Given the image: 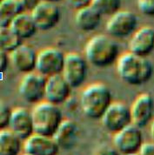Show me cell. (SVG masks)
<instances>
[{
	"instance_id": "cell-34",
	"label": "cell",
	"mask_w": 154,
	"mask_h": 155,
	"mask_svg": "<svg viewBox=\"0 0 154 155\" xmlns=\"http://www.w3.org/2000/svg\"><path fill=\"white\" fill-rule=\"evenodd\" d=\"M21 155H31V154H29V153H22Z\"/></svg>"
},
{
	"instance_id": "cell-14",
	"label": "cell",
	"mask_w": 154,
	"mask_h": 155,
	"mask_svg": "<svg viewBox=\"0 0 154 155\" xmlns=\"http://www.w3.org/2000/svg\"><path fill=\"white\" fill-rule=\"evenodd\" d=\"M72 90L62 74L47 78L44 100L60 106L69 100Z\"/></svg>"
},
{
	"instance_id": "cell-5",
	"label": "cell",
	"mask_w": 154,
	"mask_h": 155,
	"mask_svg": "<svg viewBox=\"0 0 154 155\" xmlns=\"http://www.w3.org/2000/svg\"><path fill=\"white\" fill-rule=\"evenodd\" d=\"M47 78L37 71L24 74L20 79L18 92L22 100L35 106L45 99V87Z\"/></svg>"
},
{
	"instance_id": "cell-16",
	"label": "cell",
	"mask_w": 154,
	"mask_h": 155,
	"mask_svg": "<svg viewBox=\"0 0 154 155\" xmlns=\"http://www.w3.org/2000/svg\"><path fill=\"white\" fill-rule=\"evenodd\" d=\"M25 141L35 134L32 113L26 107H16L12 111L9 128Z\"/></svg>"
},
{
	"instance_id": "cell-35",
	"label": "cell",
	"mask_w": 154,
	"mask_h": 155,
	"mask_svg": "<svg viewBox=\"0 0 154 155\" xmlns=\"http://www.w3.org/2000/svg\"><path fill=\"white\" fill-rule=\"evenodd\" d=\"M130 155H140V153H134V154H130Z\"/></svg>"
},
{
	"instance_id": "cell-20",
	"label": "cell",
	"mask_w": 154,
	"mask_h": 155,
	"mask_svg": "<svg viewBox=\"0 0 154 155\" xmlns=\"http://www.w3.org/2000/svg\"><path fill=\"white\" fill-rule=\"evenodd\" d=\"M22 40L31 38L36 35L38 29L31 12H24L18 15L9 26Z\"/></svg>"
},
{
	"instance_id": "cell-32",
	"label": "cell",
	"mask_w": 154,
	"mask_h": 155,
	"mask_svg": "<svg viewBox=\"0 0 154 155\" xmlns=\"http://www.w3.org/2000/svg\"><path fill=\"white\" fill-rule=\"evenodd\" d=\"M150 135L152 138V141L154 142V119L150 124Z\"/></svg>"
},
{
	"instance_id": "cell-31",
	"label": "cell",
	"mask_w": 154,
	"mask_h": 155,
	"mask_svg": "<svg viewBox=\"0 0 154 155\" xmlns=\"http://www.w3.org/2000/svg\"><path fill=\"white\" fill-rule=\"evenodd\" d=\"M140 155H154V142H145L139 152Z\"/></svg>"
},
{
	"instance_id": "cell-10",
	"label": "cell",
	"mask_w": 154,
	"mask_h": 155,
	"mask_svg": "<svg viewBox=\"0 0 154 155\" xmlns=\"http://www.w3.org/2000/svg\"><path fill=\"white\" fill-rule=\"evenodd\" d=\"M66 54L57 47H46L38 53L36 71L45 78L62 74Z\"/></svg>"
},
{
	"instance_id": "cell-17",
	"label": "cell",
	"mask_w": 154,
	"mask_h": 155,
	"mask_svg": "<svg viewBox=\"0 0 154 155\" xmlns=\"http://www.w3.org/2000/svg\"><path fill=\"white\" fill-rule=\"evenodd\" d=\"M60 147L51 136L34 134L24 141V153L31 155H57Z\"/></svg>"
},
{
	"instance_id": "cell-30",
	"label": "cell",
	"mask_w": 154,
	"mask_h": 155,
	"mask_svg": "<svg viewBox=\"0 0 154 155\" xmlns=\"http://www.w3.org/2000/svg\"><path fill=\"white\" fill-rule=\"evenodd\" d=\"M95 155H119V153L113 146H105L104 147L99 148Z\"/></svg>"
},
{
	"instance_id": "cell-13",
	"label": "cell",
	"mask_w": 154,
	"mask_h": 155,
	"mask_svg": "<svg viewBox=\"0 0 154 155\" xmlns=\"http://www.w3.org/2000/svg\"><path fill=\"white\" fill-rule=\"evenodd\" d=\"M38 53V51H37L34 47L23 43L9 54L11 65L23 75L35 71Z\"/></svg>"
},
{
	"instance_id": "cell-18",
	"label": "cell",
	"mask_w": 154,
	"mask_h": 155,
	"mask_svg": "<svg viewBox=\"0 0 154 155\" xmlns=\"http://www.w3.org/2000/svg\"><path fill=\"white\" fill-rule=\"evenodd\" d=\"M79 135L80 128L77 123L69 119H64L53 138L60 149L70 150L76 146Z\"/></svg>"
},
{
	"instance_id": "cell-23",
	"label": "cell",
	"mask_w": 154,
	"mask_h": 155,
	"mask_svg": "<svg viewBox=\"0 0 154 155\" xmlns=\"http://www.w3.org/2000/svg\"><path fill=\"white\" fill-rule=\"evenodd\" d=\"M24 41L10 27H0V49L1 51L11 53Z\"/></svg>"
},
{
	"instance_id": "cell-28",
	"label": "cell",
	"mask_w": 154,
	"mask_h": 155,
	"mask_svg": "<svg viewBox=\"0 0 154 155\" xmlns=\"http://www.w3.org/2000/svg\"><path fill=\"white\" fill-rule=\"evenodd\" d=\"M25 12H31L41 2L42 0H19Z\"/></svg>"
},
{
	"instance_id": "cell-21",
	"label": "cell",
	"mask_w": 154,
	"mask_h": 155,
	"mask_svg": "<svg viewBox=\"0 0 154 155\" xmlns=\"http://www.w3.org/2000/svg\"><path fill=\"white\" fill-rule=\"evenodd\" d=\"M24 140L10 129L0 131V155H21Z\"/></svg>"
},
{
	"instance_id": "cell-15",
	"label": "cell",
	"mask_w": 154,
	"mask_h": 155,
	"mask_svg": "<svg viewBox=\"0 0 154 155\" xmlns=\"http://www.w3.org/2000/svg\"><path fill=\"white\" fill-rule=\"evenodd\" d=\"M129 51L141 57L150 56L154 51V28L141 26L129 38Z\"/></svg>"
},
{
	"instance_id": "cell-19",
	"label": "cell",
	"mask_w": 154,
	"mask_h": 155,
	"mask_svg": "<svg viewBox=\"0 0 154 155\" xmlns=\"http://www.w3.org/2000/svg\"><path fill=\"white\" fill-rule=\"evenodd\" d=\"M103 16L96 9L89 6L76 12L74 18L75 25L84 32H91L100 25Z\"/></svg>"
},
{
	"instance_id": "cell-24",
	"label": "cell",
	"mask_w": 154,
	"mask_h": 155,
	"mask_svg": "<svg viewBox=\"0 0 154 155\" xmlns=\"http://www.w3.org/2000/svg\"><path fill=\"white\" fill-rule=\"evenodd\" d=\"M91 6L103 17H112L121 10L122 0H93Z\"/></svg>"
},
{
	"instance_id": "cell-33",
	"label": "cell",
	"mask_w": 154,
	"mask_h": 155,
	"mask_svg": "<svg viewBox=\"0 0 154 155\" xmlns=\"http://www.w3.org/2000/svg\"><path fill=\"white\" fill-rule=\"evenodd\" d=\"M42 1H44V2H50V3H54V4H57V3H59L60 1H62V0H42Z\"/></svg>"
},
{
	"instance_id": "cell-3",
	"label": "cell",
	"mask_w": 154,
	"mask_h": 155,
	"mask_svg": "<svg viewBox=\"0 0 154 155\" xmlns=\"http://www.w3.org/2000/svg\"><path fill=\"white\" fill-rule=\"evenodd\" d=\"M112 92L108 85L94 82L85 86L80 94V107L84 116L91 120H100L113 102Z\"/></svg>"
},
{
	"instance_id": "cell-4",
	"label": "cell",
	"mask_w": 154,
	"mask_h": 155,
	"mask_svg": "<svg viewBox=\"0 0 154 155\" xmlns=\"http://www.w3.org/2000/svg\"><path fill=\"white\" fill-rule=\"evenodd\" d=\"M32 117L35 134L53 137L64 120L60 106L46 100L33 106Z\"/></svg>"
},
{
	"instance_id": "cell-2",
	"label": "cell",
	"mask_w": 154,
	"mask_h": 155,
	"mask_svg": "<svg viewBox=\"0 0 154 155\" xmlns=\"http://www.w3.org/2000/svg\"><path fill=\"white\" fill-rule=\"evenodd\" d=\"M120 55L119 44L108 34L93 36L84 45V56L87 62L98 69H105L116 64Z\"/></svg>"
},
{
	"instance_id": "cell-22",
	"label": "cell",
	"mask_w": 154,
	"mask_h": 155,
	"mask_svg": "<svg viewBox=\"0 0 154 155\" xmlns=\"http://www.w3.org/2000/svg\"><path fill=\"white\" fill-rule=\"evenodd\" d=\"M24 12L19 0H1L0 27H9L11 22Z\"/></svg>"
},
{
	"instance_id": "cell-11",
	"label": "cell",
	"mask_w": 154,
	"mask_h": 155,
	"mask_svg": "<svg viewBox=\"0 0 154 155\" xmlns=\"http://www.w3.org/2000/svg\"><path fill=\"white\" fill-rule=\"evenodd\" d=\"M133 124L144 128L154 119V98L148 92L139 94L130 106Z\"/></svg>"
},
{
	"instance_id": "cell-27",
	"label": "cell",
	"mask_w": 154,
	"mask_h": 155,
	"mask_svg": "<svg viewBox=\"0 0 154 155\" xmlns=\"http://www.w3.org/2000/svg\"><path fill=\"white\" fill-rule=\"evenodd\" d=\"M67 4L76 12L84 8L91 6L93 0H66Z\"/></svg>"
},
{
	"instance_id": "cell-26",
	"label": "cell",
	"mask_w": 154,
	"mask_h": 155,
	"mask_svg": "<svg viewBox=\"0 0 154 155\" xmlns=\"http://www.w3.org/2000/svg\"><path fill=\"white\" fill-rule=\"evenodd\" d=\"M137 6L143 15L154 18V0H137Z\"/></svg>"
},
{
	"instance_id": "cell-1",
	"label": "cell",
	"mask_w": 154,
	"mask_h": 155,
	"mask_svg": "<svg viewBox=\"0 0 154 155\" xmlns=\"http://www.w3.org/2000/svg\"><path fill=\"white\" fill-rule=\"evenodd\" d=\"M117 74L122 82L131 86H141L153 76L152 62L146 57L136 55L131 51L121 54L116 64Z\"/></svg>"
},
{
	"instance_id": "cell-9",
	"label": "cell",
	"mask_w": 154,
	"mask_h": 155,
	"mask_svg": "<svg viewBox=\"0 0 154 155\" xmlns=\"http://www.w3.org/2000/svg\"><path fill=\"white\" fill-rule=\"evenodd\" d=\"M100 120L107 132L115 134L133 124L131 108L123 101H113Z\"/></svg>"
},
{
	"instance_id": "cell-8",
	"label": "cell",
	"mask_w": 154,
	"mask_h": 155,
	"mask_svg": "<svg viewBox=\"0 0 154 155\" xmlns=\"http://www.w3.org/2000/svg\"><path fill=\"white\" fill-rule=\"evenodd\" d=\"M89 65L84 55L77 52H69L66 54L62 75L73 89H77L87 80Z\"/></svg>"
},
{
	"instance_id": "cell-7",
	"label": "cell",
	"mask_w": 154,
	"mask_h": 155,
	"mask_svg": "<svg viewBox=\"0 0 154 155\" xmlns=\"http://www.w3.org/2000/svg\"><path fill=\"white\" fill-rule=\"evenodd\" d=\"M112 144L120 155L139 153L145 144L142 128L132 124L113 134Z\"/></svg>"
},
{
	"instance_id": "cell-25",
	"label": "cell",
	"mask_w": 154,
	"mask_h": 155,
	"mask_svg": "<svg viewBox=\"0 0 154 155\" xmlns=\"http://www.w3.org/2000/svg\"><path fill=\"white\" fill-rule=\"evenodd\" d=\"M13 109L5 102H1L0 106V129H8L11 119Z\"/></svg>"
},
{
	"instance_id": "cell-6",
	"label": "cell",
	"mask_w": 154,
	"mask_h": 155,
	"mask_svg": "<svg viewBox=\"0 0 154 155\" xmlns=\"http://www.w3.org/2000/svg\"><path fill=\"white\" fill-rule=\"evenodd\" d=\"M139 18L134 12L127 10H120L109 18L106 23V32L114 39L130 38L139 28Z\"/></svg>"
},
{
	"instance_id": "cell-12",
	"label": "cell",
	"mask_w": 154,
	"mask_h": 155,
	"mask_svg": "<svg viewBox=\"0 0 154 155\" xmlns=\"http://www.w3.org/2000/svg\"><path fill=\"white\" fill-rule=\"evenodd\" d=\"M38 31H47L55 28L61 19V11L57 4L42 1L31 12Z\"/></svg>"
},
{
	"instance_id": "cell-29",
	"label": "cell",
	"mask_w": 154,
	"mask_h": 155,
	"mask_svg": "<svg viewBox=\"0 0 154 155\" xmlns=\"http://www.w3.org/2000/svg\"><path fill=\"white\" fill-rule=\"evenodd\" d=\"M0 56H1L0 58V70H1V72H5L7 71L9 65L11 64L10 55L7 52L1 51Z\"/></svg>"
}]
</instances>
